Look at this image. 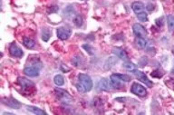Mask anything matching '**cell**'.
<instances>
[{
	"mask_svg": "<svg viewBox=\"0 0 174 115\" xmlns=\"http://www.w3.org/2000/svg\"><path fill=\"white\" fill-rule=\"evenodd\" d=\"M23 44H24L26 48L32 49V48L35 47V43L34 40H32V39L28 38V37H24V38H23Z\"/></svg>",
	"mask_w": 174,
	"mask_h": 115,
	"instance_id": "d6986e66",
	"label": "cell"
},
{
	"mask_svg": "<svg viewBox=\"0 0 174 115\" xmlns=\"http://www.w3.org/2000/svg\"><path fill=\"white\" fill-rule=\"evenodd\" d=\"M78 82L82 84L85 92H90L93 89V80L91 79V77L89 75H87L85 74H80L78 75Z\"/></svg>",
	"mask_w": 174,
	"mask_h": 115,
	"instance_id": "6da1fadb",
	"label": "cell"
},
{
	"mask_svg": "<svg viewBox=\"0 0 174 115\" xmlns=\"http://www.w3.org/2000/svg\"><path fill=\"white\" fill-rule=\"evenodd\" d=\"M17 83L24 89H30V88L35 86L33 82H31L30 80H28L25 77H19L18 80H17Z\"/></svg>",
	"mask_w": 174,
	"mask_h": 115,
	"instance_id": "8fae6325",
	"label": "cell"
},
{
	"mask_svg": "<svg viewBox=\"0 0 174 115\" xmlns=\"http://www.w3.org/2000/svg\"><path fill=\"white\" fill-rule=\"evenodd\" d=\"M2 102L4 104H6L7 106L12 108V109H19L21 107V102L18 101L17 99L13 98V97H9V98H3L2 99Z\"/></svg>",
	"mask_w": 174,
	"mask_h": 115,
	"instance_id": "8992f818",
	"label": "cell"
},
{
	"mask_svg": "<svg viewBox=\"0 0 174 115\" xmlns=\"http://www.w3.org/2000/svg\"><path fill=\"white\" fill-rule=\"evenodd\" d=\"M123 65H124V67L125 69H127V70H129V71H133V70L135 69V65L133 64V63H131V62H125V63H124Z\"/></svg>",
	"mask_w": 174,
	"mask_h": 115,
	"instance_id": "4316f807",
	"label": "cell"
},
{
	"mask_svg": "<svg viewBox=\"0 0 174 115\" xmlns=\"http://www.w3.org/2000/svg\"><path fill=\"white\" fill-rule=\"evenodd\" d=\"M56 92H57V95H58V97H59L61 100H64V101H68V100H71V96L66 92V91H63V90H58V89H56V91H55Z\"/></svg>",
	"mask_w": 174,
	"mask_h": 115,
	"instance_id": "e0dca14e",
	"label": "cell"
},
{
	"mask_svg": "<svg viewBox=\"0 0 174 115\" xmlns=\"http://www.w3.org/2000/svg\"><path fill=\"white\" fill-rule=\"evenodd\" d=\"M117 57H115V56H110V57H108V59L105 61V63H104V66H103V68H104V70H106V71H108V70H110L116 63H117Z\"/></svg>",
	"mask_w": 174,
	"mask_h": 115,
	"instance_id": "7c38bea8",
	"label": "cell"
},
{
	"mask_svg": "<svg viewBox=\"0 0 174 115\" xmlns=\"http://www.w3.org/2000/svg\"><path fill=\"white\" fill-rule=\"evenodd\" d=\"M74 23L76 26L81 27L84 24V19H83L82 16L81 15H76L74 18Z\"/></svg>",
	"mask_w": 174,
	"mask_h": 115,
	"instance_id": "603a6c76",
	"label": "cell"
},
{
	"mask_svg": "<svg viewBox=\"0 0 174 115\" xmlns=\"http://www.w3.org/2000/svg\"><path fill=\"white\" fill-rule=\"evenodd\" d=\"M114 74L123 82H130L132 80L131 76L127 74Z\"/></svg>",
	"mask_w": 174,
	"mask_h": 115,
	"instance_id": "d4e9b609",
	"label": "cell"
},
{
	"mask_svg": "<svg viewBox=\"0 0 174 115\" xmlns=\"http://www.w3.org/2000/svg\"><path fill=\"white\" fill-rule=\"evenodd\" d=\"M9 53L12 56L14 57H18V58H20V57H22L24 55V52L22 51V49L17 45L15 43H12L9 46Z\"/></svg>",
	"mask_w": 174,
	"mask_h": 115,
	"instance_id": "52a82bcc",
	"label": "cell"
},
{
	"mask_svg": "<svg viewBox=\"0 0 174 115\" xmlns=\"http://www.w3.org/2000/svg\"><path fill=\"white\" fill-rule=\"evenodd\" d=\"M144 5L142 3V2H139V1H136V2H133V4H132V8H133V10L135 12V13H140V12H142L143 9H144Z\"/></svg>",
	"mask_w": 174,
	"mask_h": 115,
	"instance_id": "2e32d148",
	"label": "cell"
},
{
	"mask_svg": "<svg viewBox=\"0 0 174 115\" xmlns=\"http://www.w3.org/2000/svg\"><path fill=\"white\" fill-rule=\"evenodd\" d=\"M167 24H168V27L169 31H173L174 30V17L172 15H169L167 17Z\"/></svg>",
	"mask_w": 174,
	"mask_h": 115,
	"instance_id": "7402d4cb",
	"label": "cell"
},
{
	"mask_svg": "<svg viewBox=\"0 0 174 115\" xmlns=\"http://www.w3.org/2000/svg\"><path fill=\"white\" fill-rule=\"evenodd\" d=\"M51 37V31L48 28H43L42 30V39L44 42H47Z\"/></svg>",
	"mask_w": 174,
	"mask_h": 115,
	"instance_id": "44dd1931",
	"label": "cell"
},
{
	"mask_svg": "<svg viewBox=\"0 0 174 115\" xmlns=\"http://www.w3.org/2000/svg\"><path fill=\"white\" fill-rule=\"evenodd\" d=\"M111 83H112L114 89H121V88H123V83H122L123 81H121L114 74L111 75Z\"/></svg>",
	"mask_w": 174,
	"mask_h": 115,
	"instance_id": "5bb4252c",
	"label": "cell"
},
{
	"mask_svg": "<svg viewBox=\"0 0 174 115\" xmlns=\"http://www.w3.org/2000/svg\"><path fill=\"white\" fill-rule=\"evenodd\" d=\"M97 88L101 91H111L113 88V85L111 83V80H108L106 78H102L99 81L98 84H97Z\"/></svg>",
	"mask_w": 174,
	"mask_h": 115,
	"instance_id": "277c9868",
	"label": "cell"
},
{
	"mask_svg": "<svg viewBox=\"0 0 174 115\" xmlns=\"http://www.w3.org/2000/svg\"><path fill=\"white\" fill-rule=\"evenodd\" d=\"M133 30L136 37H144L147 35V31L144 26L140 24H134L133 26Z\"/></svg>",
	"mask_w": 174,
	"mask_h": 115,
	"instance_id": "9c48e42d",
	"label": "cell"
},
{
	"mask_svg": "<svg viewBox=\"0 0 174 115\" xmlns=\"http://www.w3.org/2000/svg\"><path fill=\"white\" fill-rule=\"evenodd\" d=\"M84 63H85L84 58L82 55H76L72 59V64L75 67H83L84 65Z\"/></svg>",
	"mask_w": 174,
	"mask_h": 115,
	"instance_id": "4fadbf2b",
	"label": "cell"
},
{
	"mask_svg": "<svg viewBox=\"0 0 174 115\" xmlns=\"http://www.w3.org/2000/svg\"><path fill=\"white\" fill-rule=\"evenodd\" d=\"M61 69H62V70L64 71V73H67L68 71H70V69H69L68 67H66V68H65V65H63L61 66Z\"/></svg>",
	"mask_w": 174,
	"mask_h": 115,
	"instance_id": "f546056e",
	"label": "cell"
},
{
	"mask_svg": "<svg viewBox=\"0 0 174 115\" xmlns=\"http://www.w3.org/2000/svg\"><path fill=\"white\" fill-rule=\"evenodd\" d=\"M111 52L118 57V58L122 59V60H125V61H128L129 60V56H128V53H126V51L123 48H120V47H113Z\"/></svg>",
	"mask_w": 174,
	"mask_h": 115,
	"instance_id": "ba28073f",
	"label": "cell"
},
{
	"mask_svg": "<svg viewBox=\"0 0 174 115\" xmlns=\"http://www.w3.org/2000/svg\"><path fill=\"white\" fill-rule=\"evenodd\" d=\"M146 8H147L149 11H151L152 9H154V6H153V5H151V4H149V5H147Z\"/></svg>",
	"mask_w": 174,
	"mask_h": 115,
	"instance_id": "f1b7e54d",
	"label": "cell"
},
{
	"mask_svg": "<svg viewBox=\"0 0 174 115\" xmlns=\"http://www.w3.org/2000/svg\"><path fill=\"white\" fill-rule=\"evenodd\" d=\"M83 48L90 54V55H93V54H94V48L92 46V45H90V44H84L83 45Z\"/></svg>",
	"mask_w": 174,
	"mask_h": 115,
	"instance_id": "484cf974",
	"label": "cell"
},
{
	"mask_svg": "<svg viewBox=\"0 0 174 115\" xmlns=\"http://www.w3.org/2000/svg\"><path fill=\"white\" fill-rule=\"evenodd\" d=\"M57 10H58V7L53 6V7H50V8L47 9V12H48V14H51V13H55V12H57Z\"/></svg>",
	"mask_w": 174,
	"mask_h": 115,
	"instance_id": "83f0119b",
	"label": "cell"
},
{
	"mask_svg": "<svg viewBox=\"0 0 174 115\" xmlns=\"http://www.w3.org/2000/svg\"><path fill=\"white\" fill-rule=\"evenodd\" d=\"M171 51H172V53H173V54H174V46H173V47H172V50H171Z\"/></svg>",
	"mask_w": 174,
	"mask_h": 115,
	"instance_id": "1f68e13d",
	"label": "cell"
},
{
	"mask_svg": "<svg viewBox=\"0 0 174 115\" xmlns=\"http://www.w3.org/2000/svg\"><path fill=\"white\" fill-rule=\"evenodd\" d=\"M131 92H132L133 94L138 95V96H140V97H144V96L147 95V91H146V89H145L142 85H141V84H139V83H134L133 84V86H132V88H131Z\"/></svg>",
	"mask_w": 174,
	"mask_h": 115,
	"instance_id": "5b68a950",
	"label": "cell"
},
{
	"mask_svg": "<svg viewBox=\"0 0 174 115\" xmlns=\"http://www.w3.org/2000/svg\"><path fill=\"white\" fill-rule=\"evenodd\" d=\"M53 82H54V83H55L57 86H62V85L65 84V78H64V76L61 75V74H57V75L54 76Z\"/></svg>",
	"mask_w": 174,
	"mask_h": 115,
	"instance_id": "ffe728a7",
	"label": "cell"
},
{
	"mask_svg": "<svg viewBox=\"0 0 174 115\" xmlns=\"http://www.w3.org/2000/svg\"><path fill=\"white\" fill-rule=\"evenodd\" d=\"M132 73H133V74L141 81V82H142L143 83H145L148 87H152L153 83H152L151 81L149 80V78L147 77V75H146L143 72L134 69V70L132 71Z\"/></svg>",
	"mask_w": 174,
	"mask_h": 115,
	"instance_id": "3957f363",
	"label": "cell"
},
{
	"mask_svg": "<svg viewBox=\"0 0 174 115\" xmlns=\"http://www.w3.org/2000/svg\"><path fill=\"white\" fill-rule=\"evenodd\" d=\"M24 74L29 77H36L39 75V68L36 66H27L24 69Z\"/></svg>",
	"mask_w": 174,
	"mask_h": 115,
	"instance_id": "30bf717a",
	"label": "cell"
},
{
	"mask_svg": "<svg viewBox=\"0 0 174 115\" xmlns=\"http://www.w3.org/2000/svg\"><path fill=\"white\" fill-rule=\"evenodd\" d=\"M135 44L137 45L138 48H141V49H143L146 47L147 45V40L144 38V37H136L135 39Z\"/></svg>",
	"mask_w": 174,
	"mask_h": 115,
	"instance_id": "ac0fdd59",
	"label": "cell"
},
{
	"mask_svg": "<svg viewBox=\"0 0 174 115\" xmlns=\"http://www.w3.org/2000/svg\"><path fill=\"white\" fill-rule=\"evenodd\" d=\"M26 110L34 114H36V115H44L46 114V112L40 109V108H37V107H35V106H26Z\"/></svg>",
	"mask_w": 174,
	"mask_h": 115,
	"instance_id": "9a60e30c",
	"label": "cell"
},
{
	"mask_svg": "<svg viewBox=\"0 0 174 115\" xmlns=\"http://www.w3.org/2000/svg\"><path fill=\"white\" fill-rule=\"evenodd\" d=\"M137 18L142 22H146V21H148V14L146 12L142 11V12L137 14Z\"/></svg>",
	"mask_w": 174,
	"mask_h": 115,
	"instance_id": "cb8c5ba5",
	"label": "cell"
},
{
	"mask_svg": "<svg viewBox=\"0 0 174 115\" xmlns=\"http://www.w3.org/2000/svg\"><path fill=\"white\" fill-rule=\"evenodd\" d=\"M56 35H57V37L61 40H67L72 35V30L69 27L61 26L59 28H57Z\"/></svg>",
	"mask_w": 174,
	"mask_h": 115,
	"instance_id": "7a4b0ae2",
	"label": "cell"
},
{
	"mask_svg": "<svg viewBox=\"0 0 174 115\" xmlns=\"http://www.w3.org/2000/svg\"><path fill=\"white\" fill-rule=\"evenodd\" d=\"M171 74H174V65H173V66H172V68H171Z\"/></svg>",
	"mask_w": 174,
	"mask_h": 115,
	"instance_id": "4dcf8cb0",
	"label": "cell"
}]
</instances>
